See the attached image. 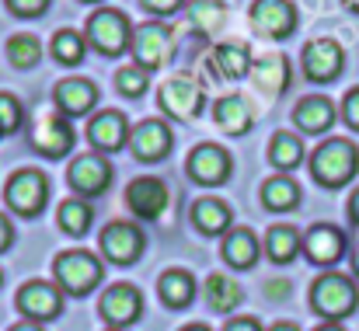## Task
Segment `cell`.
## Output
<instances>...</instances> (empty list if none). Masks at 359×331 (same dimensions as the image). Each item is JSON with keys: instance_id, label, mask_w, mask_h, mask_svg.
I'll list each match as a JSON object with an SVG mask.
<instances>
[{"instance_id": "obj_16", "label": "cell", "mask_w": 359, "mask_h": 331, "mask_svg": "<svg viewBox=\"0 0 359 331\" xmlns=\"http://www.w3.org/2000/svg\"><path fill=\"white\" fill-rule=\"evenodd\" d=\"M168 203H171V192H168V185H164L161 178H154V175L133 178V182L126 185V206H129V213L140 217V220H157V217L168 210Z\"/></svg>"}, {"instance_id": "obj_21", "label": "cell", "mask_w": 359, "mask_h": 331, "mask_svg": "<svg viewBox=\"0 0 359 331\" xmlns=\"http://www.w3.org/2000/svg\"><path fill=\"white\" fill-rule=\"evenodd\" d=\"M335 119H339V109L325 95H307L293 105V126L307 136H325L335 126Z\"/></svg>"}, {"instance_id": "obj_43", "label": "cell", "mask_w": 359, "mask_h": 331, "mask_svg": "<svg viewBox=\"0 0 359 331\" xmlns=\"http://www.w3.org/2000/svg\"><path fill=\"white\" fill-rule=\"evenodd\" d=\"M346 210H349V220L359 227V189L353 192V196H349V206H346Z\"/></svg>"}, {"instance_id": "obj_34", "label": "cell", "mask_w": 359, "mask_h": 331, "mask_svg": "<svg viewBox=\"0 0 359 331\" xmlns=\"http://www.w3.org/2000/svg\"><path fill=\"white\" fill-rule=\"evenodd\" d=\"M7 60H11V67H18V70H32V67L42 60V46H39V39L28 35V32L11 35V39H7Z\"/></svg>"}, {"instance_id": "obj_39", "label": "cell", "mask_w": 359, "mask_h": 331, "mask_svg": "<svg viewBox=\"0 0 359 331\" xmlns=\"http://www.w3.org/2000/svg\"><path fill=\"white\" fill-rule=\"evenodd\" d=\"M339 115L346 119V126H349V129H356V133H359V88L346 91V98H342V109H339Z\"/></svg>"}, {"instance_id": "obj_50", "label": "cell", "mask_w": 359, "mask_h": 331, "mask_svg": "<svg viewBox=\"0 0 359 331\" xmlns=\"http://www.w3.org/2000/svg\"><path fill=\"white\" fill-rule=\"evenodd\" d=\"M182 331H210L206 325H189V328H182Z\"/></svg>"}, {"instance_id": "obj_47", "label": "cell", "mask_w": 359, "mask_h": 331, "mask_svg": "<svg viewBox=\"0 0 359 331\" xmlns=\"http://www.w3.org/2000/svg\"><path fill=\"white\" fill-rule=\"evenodd\" d=\"M314 331H346V328H342V325H318Z\"/></svg>"}, {"instance_id": "obj_3", "label": "cell", "mask_w": 359, "mask_h": 331, "mask_svg": "<svg viewBox=\"0 0 359 331\" xmlns=\"http://www.w3.org/2000/svg\"><path fill=\"white\" fill-rule=\"evenodd\" d=\"M53 276H56V286L67 297H84L102 283L105 269H102L98 255H91L84 248H70V251H60L53 258Z\"/></svg>"}, {"instance_id": "obj_52", "label": "cell", "mask_w": 359, "mask_h": 331, "mask_svg": "<svg viewBox=\"0 0 359 331\" xmlns=\"http://www.w3.org/2000/svg\"><path fill=\"white\" fill-rule=\"evenodd\" d=\"M0 286H4V272H0Z\"/></svg>"}, {"instance_id": "obj_6", "label": "cell", "mask_w": 359, "mask_h": 331, "mask_svg": "<svg viewBox=\"0 0 359 331\" xmlns=\"http://www.w3.org/2000/svg\"><path fill=\"white\" fill-rule=\"evenodd\" d=\"M133 60L140 70H157L171 60L175 53V35L164 21H143L140 28H133V46H129Z\"/></svg>"}, {"instance_id": "obj_17", "label": "cell", "mask_w": 359, "mask_h": 331, "mask_svg": "<svg viewBox=\"0 0 359 331\" xmlns=\"http://www.w3.org/2000/svg\"><path fill=\"white\" fill-rule=\"evenodd\" d=\"M346 251H349V237L335 223H314L304 234V255H307V262H314L321 269H332Z\"/></svg>"}, {"instance_id": "obj_13", "label": "cell", "mask_w": 359, "mask_h": 331, "mask_svg": "<svg viewBox=\"0 0 359 331\" xmlns=\"http://www.w3.org/2000/svg\"><path fill=\"white\" fill-rule=\"evenodd\" d=\"M248 18H251V28L258 35L276 39V42L290 39L297 32V7H293V0H255Z\"/></svg>"}, {"instance_id": "obj_9", "label": "cell", "mask_w": 359, "mask_h": 331, "mask_svg": "<svg viewBox=\"0 0 359 331\" xmlns=\"http://www.w3.org/2000/svg\"><path fill=\"white\" fill-rule=\"evenodd\" d=\"M112 161L105 157V154H98V150H91V154H81V157H74L70 161V168H67V182H70V189L77 192V196H102L109 185H112Z\"/></svg>"}, {"instance_id": "obj_33", "label": "cell", "mask_w": 359, "mask_h": 331, "mask_svg": "<svg viewBox=\"0 0 359 331\" xmlns=\"http://www.w3.org/2000/svg\"><path fill=\"white\" fill-rule=\"evenodd\" d=\"M84 53H88V39H84L81 32H74V28H60V32L53 35V60H56V63H63V67H77V63L84 60Z\"/></svg>"}, {"instance_id": "obj_10", "label": "cell", "mask_w": 359, "mask_h": 331, "mask_svg": "<svg viewBox=\"0 0 359 331\" xmlns=\"http://www.w3.org/2000/svg\"><path fill=\"white\" fill-rule=\"evenodd\" d=\"M28 140H32V150H39L42 157H63V154L74 150L77 133H74V126H70L67 115H60V112H46V115L35 119Z\"/></svg>"}, {"instance_id": "obj_37", "label": "cell", "mask_w": 359, "mask_h": 331, "mask_svg": "<svg viewBox=\"0 0 359 331\" xmlns=\"http://www.w3.org/2000/svg\"><path fill=\"white\" fill-rule=\"evenodd\" d=\"M25 122V109L14 95H0V133H18Z\"/></svg>"}, {"instance_id": "obj_5", "label": "cell", "mask_w": 359, "mask_h": 331, "mask_svg": "<svg viewBox=\"0 0 359 331\" xmlns=\"http://www.w3.org/2000/svg\"><path fill=\"white\" fill-rule=\"evenodd\" d=\"M4 199L18 217H39L42 206L49 203V178L39 168H18L7 185H4Z\"/></svg>"}, {"instance_id": "obj_7", "label": "cell", "mask_w": 359, "mask_h": 331, "mask_svg": "<svg viewBox=\"0 0 359 331\" xmlns=\"http://www.w3.org/2000/svg\"><path fill=\"white\" fill-rule=\"evenodd\" d=\"M157 105L171 119H196L206 105V91L192 74H175L157 88Z\"/></svg>"}, {"instance_id": "obj_53", "label": "cell", "mask_w": 359, "mask_h": 331, "mask_svg": "<svg viewBox=\"0 0 359 331\" xmlns=\"http://www.w3.org/2000/svg\"><path fill=\"white\" fill-rule=\"evenodd\" d=\"M84 4H98V0H84Z\"/></svg>"}, {"instance_id": "obj_4", "label": "cell", "mask_w": 359, "mask_h": 331, "mask_svg": "<svg viewBox=\"0 0 359 331\" xmlns=\"http://www.w3.org/2000/svg\"><path fill=\"white\" fill-rule=\"evenodd\" d=\"M84 39H88V46H95L102 56H122V53L133 46V25H129V18H126L122 11H116V7H98V11L88 18Z\"/></svg>"}, {"instance_id": "obj_11", "label": "cell", "mask_w": 359, "mask_h": 331, "mask_svg": "<svg viewBox=\"0 0 359 331\" xmlns=\"http://www.w3.org/2000/svg\"><path fill=\"white\" fill-rule=\"evenodd\" d=\"M300 67H304V77L314 81V84H332L342 67H346V49L335 42V39H314L304 46V56H300Z\"/></svg>"}, {"instance_id": "obj_26", "label": "cell", "mask_w": 359, "mask_h": 331, "mask_svg": "<svg viewBox=\"0 0 359 331\" xmlns=\"http://www.w3.org/2000/svg\"><path fill=\"white\" fill-rule=\"evenodd\" d=\"M262 244H265V255L276 265H290L297 255H304V234L293 223H272Z\"/></svg>"}, {"instance_id": "obj_1", "label": "cell", "mask_w": 359, "mask_h": 331, "mask_svg": "<svg viewBox=\"0 0 359 331\" xmlns=\"http://www.w3.org/2000/svg\"><path fill=\"white\" fill-rule=\"evenodd\" d=\"M359 175V147L346 136H328L311 154V178L321 189H346Z\"/></svg>"}, {"instance_id": "obj_40", "label": "cell", "mask_w": 359, "mask_h": 331, "mask_svg": "<svg viewBox=\"0 0 359 331\" xmlns=\"http://www.w3.org/2000/svg\"><path fill=\"white\" fill-rule=\"evenodd\" d=\"M140 7L150 11V14H175V11L185 7V0H140Z\"/></svg>"}, {"instance_id": "obj_41", "label": "cell", "mask_w": 359, "mask_h": 331, "mask_svg": "<svg viewBox=\"0 0 359 331\" xmlns=\"http://www.w3.org/2000/svg\"><path fill=\"white\" fill-rule=\"evenodd\" d=\"M224 331H262V325L255 318H234V321L224 325Z\"/></svg>"}, {"instance_id": "obj_28", "label": "cell", "mask_w": 359, "mask_h": 331, "mask_svg": "<svg viewBox=\"0 0 359 331\" xmlns=\"http://www.w3.org/2000/svg\"><path fill=\"white\" fill-rule=\"evenodd\" d=\"M262 206L269 213H290L300 206V185L286 175H272L262 182Z\"/></svg>"}, {"instance_id": "obj_32", "label": "cell", "mask_w": 359, "mask_h": 331, "mask_svg": "<svg viewBox=\"0 0 359 331\" xmlns=\"http://www.w3.org/2000/svg\"><path fill=\"white\" fill-rule=\"evenodd\" d=\"M56 223H60V230H67L70 237H81V234H88V227L95 223V210H91V203H88V199L70 196V199H63V203H60V210H56Z\"/></svg>"}, {"instance_id": "obj_48", "label": "cell", "mask_w": 359, "mask_h": 331, "mask_svg": "<svg viewBox=\"0 0 359 331\" xmlns=\"http://www.w3.org/2000/svg\"><path fill=\"white\" fill-rule=\"evenodd\" d=\"M353 272H356V279H359V244H356V251H353Z\"/></svg>"}, {"instance_id": "obj_44", "label": "cell", "mask_w": 359, "mask_h": 331, "mask_svg": "<svg viewBox=\"0 0 359 331\" xmlns=\"http://www.w3.org/2000/svg\"><path fill=\"white\" fill-rule=\"evenodd\" d=\"M286 290H290V283H279V279H276V283H269V293H272V297H283Z\"/></svg>"}, {"instance_id": "obj_36", "label": "cell", "mask_w": 359, "mask_h": 331, "mask_svg": "<svg viewBox=\"0 0 359 331\" xmlns=\"http://www.w3.org/2000/svg\"><path fill=\"white\" fill-rule=\"evenodd\" d=\"M116 88H119V95H126V98H140L147 91V70H140L136 63L122 67L119 74H116Z\"/></svg>"}, {"instance_id": "obj_22", "label": "cell", "mask_w": 359, "mask_h": 331, "mask_svg": "<svg viewBox=\"0 0 359 331\" xmlns=\"http://www.w3.org/2000/svg\"><path fill=\"white\" fill-rule=\"evenodd\" d=\"M206 63H210V70H213L217 77L241 81V77H248V74H251L255 56H251V49H248L244 42H217Z\"/></svg>"}, {"instance_id": "obj_8", "label": "cell", "mask_w": 359, "mask_h": 331, "mask_svg": "<svg viewBox=\"0 0 359 331\" xmlns=\"http://www.w3.org/2000/svg\"><path fill=\"white\" fill-rule=\"evenodd\" d=\"M63 290L56 286V283H49V279H32V283H25L21 290H18V311H21V318L25 321H53V318H60L63 314Z\"/></svg>"}, {"instance_id": "obj_31", "label": "cell", "mask_w": 359, "mask_h": 331, "mask_svg": "<svg viewBox=\"0 0 359 331\" xmlns=\"http://www.w3.org/2000/svg\"><path fill=\"white\" fill-rule=\"evenodd\" d=\"M304 140L297 136V133H290V129H279L272 140H269V161H272V168H279V171H293V168H300L304 164Z\"/></svg>"}, {"instance_id": "obj_2", "label": "cell", "mask_w": 359, "mask_h": 331, "mask_svg": "<svg viewBox=\"0 0 359 331\" xmlns=\"http://www.w3.org/2000/svg\"><path fill=\"white\" fill-rule=\"evenodd\" d=\"M359 307V286L346 272H321L311 283V311L325 318L328 325L346 321Z\"/></svg>"}, {"instance_id": "obj_18", "label": "cell", "mask_w": 359, "mask_h": 331, "mask_svg": "<svg viewBox=\"0 0 359 331\" xmlns=\"http://www.w3.org/2000/svg\"><path fill=\"white\" fill-rule=\"evenodd\" d=\"M98 314L109 321V328H126L143 314V293L133 283H116L102 293L98 300Z\"/></svg>"}, {"instance_id": "obj_51", "label": "cell", "mask_w": 359, "mask_h": 331, "mask_svg": "<svg viewBox=\"0 0 359 331\" xmlns=\"http://www.w3.org/2000/svg\"><path fill=\"white\" fill-rule=\"evenodd\" d=\"M105 331H126V328H105Z\"/></svg>"}, {"instance_id": "obj_25", "label": "cell", "mask_w": 359, "mask_h": 331, "mask_svg": "<svg viewBox=\"0 0 359 331\" xmlns=\"http://www.w3.org/2000/svg\"><path fill=\"white\" fill-rule=\"evenodd\" d=\"M220 255H224V262L231 269H251L258 262V255H262V241L248 227H231L224 244H220Z\"/></svg>"}, {"instance_id": "obj_23", "label": "cell", "mask_w": 359, "mask_h": 331, "mask_svg": "<svg viewBox=\"0 0 359 331\" xmlns=\"http://www.w3.org/2000/svg\"><path fill=\"white\" fill-rule=\"evenodd\" d=\"M251 84L258 88V91H265V95H283L286 88H290V60L283 56V53H269V56H262V60H255L251 63Z\"/></svg>"}, {"instance_id": "obj_12", "label": "cell", "mask_w": 359, "mask_h": 331, "mask_svg": "<svg viewBox=\"0 0 359 331\" xmlns=\"http://www.w3.org/2000/svg\"><path fill=\"white\" fill-rule=\"evenodd\" d=\"M175 147V133L164 119H143L129 129V150L136 161L143 164H157L168 157V150Z\"/></svg>"}, {"instance_id": "obj_30", "label": "cell", "mask_w": 359, "mask_h": 331, "mask_svg": "<svg viewBox=\"0 0 359 331\" xmlns=\"http://www.w3.org/2000/svg\"><path fill=\"white\" fill-rule=\"evenodd\" d=\"M203 293H206L210 307H213V311H220V314H231L241 300H244L241 283L234 279V276H227V272H213V276H206Z\"/></svg>"}, {"instance_id": "obj_19", "label": "cell", "mask_w": 359, "mask_h": 331, "mask_svg": "<svg viewBox=\"0 0 359 331\" xmlns=\"http://www.w3.org/2000/svg\"><path fill=\"white\" fill-rule=\"evenodd\" d=\"M129 129L133 126L119 109H102L88 122V140L98 154H116L122 147H129Z\"/></svg>"}, {"instance_id": "obj_45", "label": "cell", "mask_w": 359, "mask_h": 331, "mask_svg": "<svg viewBox=\"0 0 359 331\" xmlns=\"http://www.w3.org/2000/svg\"><path fill=\"white\" fill-rule=\"evenodd\" d=\"M11 331H42V325H35V321H21V325H11Z\"/></svg>"}, {"instance_id": "obj_27", "label": "cell", "mask_w": 359, "mask_h": 331, "mask_svg": "<svg viewBox=\"0 0 359 331\" xmlns=\"http://www.w3.org/2000/svg\"><path fill=\"white\" fill-rule=\"evenodd\" d=\"M157 293H161L164 307L182 311V307H189L192 297H196V276L185 272V269H168V272L157 279Z\"/></svg>"}, {"instance_id": "obj_42", "label": "cell", "mask_w": 359, "mask_h": 331, "mask_svg": "<svg viewBox=\"0 0 359 331\" xmlns=\"http://www.w3.org/2000/svg\"><path fill=\"white\" fill-rule=\"evenodd\" d=\"M11 241H14V227H11V220L0 213V251H7Z\"/></svg>"}, {"instance_id": "obj_20", "label": "cell", "mask_w": 359, "mask_h": 331, "mask_svg": "<svg viewBox=\"0 0 359 331\" xmlns=\"http://www.w3.org/2000/svg\"><path fill=\"white\" fill-rule=\"evenodd\" d=\"M53 102H56V112L67 115V119H81L98 105V88L95 81L88 77H63L56 81L53 88Z\"/></svg>"}, {"instance_id": "obj_15", "label": "cell", "mask_w": 359, "mask_h": 331, "mask_svg": "<svg viewBox=\"0 0 359 331\" xmlns=\"http://www.w3.org/2000/svg\"><path fill=\"white\" fill-rule=\"evenodd\" d=\"M185 171L199 185H220V182L231 178L234 161H231V154L220 143H199V147H192V154L185 161Z\"/></svg>"}, {"instance_id": "obj_49", "label": "cell", "mask_w": 359, "mask_h": 331, "mask_svg": "<svg viewBox=\"0 0 359 331\" xmlns=\"http://www.w3.org/2000/svg\"><path fill=\"white\" fill-rule=\"evenodd\" d=\"M342 4H346L349 11H356V14H359V0H342Z\"/></svg>"}, {"instance_id": "obj_35", "label": "cell", "mask_w": 359, "mask_h": 331, "mask_svg": "<svg viewBox=\"0 0 359 331\" xmlns=\"http://www.w3.org/2000/svg\"><path fill=\"white\" fill-rule=\"evenodd\" d=\"M224 18H227V7H224L220 0H199V4L192 7V25H196L199 32H217V28L224 25Z\"/></svg>"}, {"instance_id": "obj_29", "label": "cell", "mask_w": 359, "mask_h": 331, "mask_svg": "<svg viewBox=\"0 0 359 331\" xmlns=\"http://www.w3.org/2000/svg\"><path fill=\"white\" fill-rule=\"evenodd\" d=\"M213 119H217V126H220L224 133H231V136H244V133L251 129L255 112H251V105H248L241 95H224V98L213 105Z\"/></svg>"}, {"instance_id": "obj_14", "label": "cell", "mask_w": 359, "mask_h": 331, "mask_svg": "<svg viewBox=\"0 0 359 331\" xmlns=\"http://www.w3.org/2000/svg\"><path fill=\"white\" fill-rule=\"evenodd\" d=\"M98 244H102V255H105L109 262H116V265H133V262L143 255L147 237H143V230H140L133 220H112L105 230H102Z\"/></svg>"}, {"instance_id": "obj_38", "label": "cell", "mask_w": 359, "mask_h": 331, "mask_svg": "<svg viewBox=\"0 0 359 331\" xmlns=\"http://www.w3.org/2000/svg\"><path fill=\"white\" fill-rule=\"evenodd\" d=\"M4 4H7V11L18 14V18H39V14L49 11L53 0H4Z\"/></svg>"}, {"instance_id": "obj_24", "label": "cell", "mask_w": 359, "mask_h": 331, "mask_svg": "<svg viewBox=\"0 0 359 331\" xmlns=\"http://www.w3.org/2000/svg\"><path fill=\"white\" fill-rule=\"evenodd\" d=\"M231 223H234V210H231L224 199H217V196H203V199L192 203V227H196L199 234L217 237V234H227Z\"/></svg>"}, {"instance_id": "obj_46", "label": "cell", "mask_w": 359, "mask_h": 331, "mask_svg": "<svg viewBox=\"0 0 359 331\" xmlns=\"http://www.w3.org/2000/svg\"><path fill=\"white\" fill-rule=\"evenodd\" d=\"M269 331H300V328H297L293 321H279V325H272Z\"/></svg>"}]
</instances>
